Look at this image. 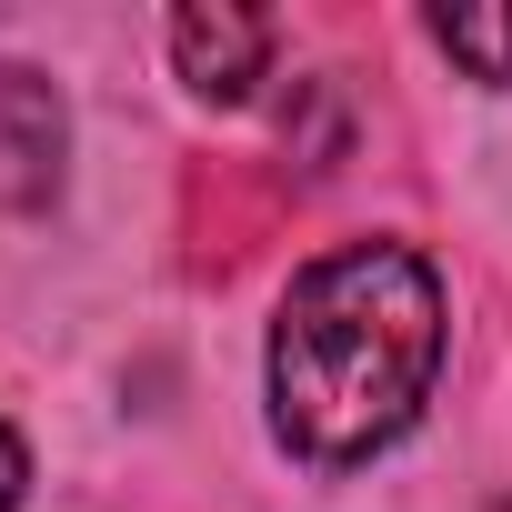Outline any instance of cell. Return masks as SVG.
Wrapping results in <instances>:
<instances>
[{
    "instance_id": "277c9868",
    "label": "cell",
    "mask_w": 512,
    "mask_h": 512,
    "mask_svg": "<svg viewBox=\"0 0 512 512\" xmlns=\"http://www.w3.org/2000/svg\"><path fill=\"white\" fill-rule=\"evenodd\" d=\"M432 41L472 81H512V0H502V11H432Z\"/></svg>"
},
{
    "instance_id": "6da1fadb",
    "label": "cell",
    "mask_w": 512,
    "mask_h": 512,
    "mask_svg": "<svg viewBox=\"0 0 512 512\" xmlns=\"http://www.w3.org/2000/svg\"><path fill=\"white\" fill-rule=\"evenodd\" d=\"M442 372V282L412 241H342L272 312V432L342 472L392 452Z\"/></svg>"
},
{
    "instance_id": "7a4b0ae2",
    "label": "cell",
    "mask_w": 512,
    "mask_h": 512,
    "mask_svg": "<svg viewBox=\"0 0 512 512\" xmlns=\"http://www.w3.org/2000/svg\"><path fill=\"white\" fill-rule=\"evenodd\" d=\"M61 151H71V121H61V91L21 61H0V211H31L51 201L61 181Z\"/></svg>"
},
{
    "instance_id": "5b68a950",
    "label": "cell",
    "mask_w": 512,
    "mask_h": 512,
    "mask_svg": "<svg viewBox=\"0 0 512 512\" xmlns=\"http://www.w3.org/2000/svg\"><path fill=\"white\" fill-rule=\"evenodd\" d=\"M21 482H31V452H21V432H11V422H0V512L21 502Z\"/></svg>"
},
{
    "instance_id": "3957f363",
    "label": "cell",
    "mask_w": 512,
    "mask_h": 512,
    "mask_svg": "<svg viewBox=\"0 0 512 512\" xmlns=\"http://www.w3.org/2000/svg\"><path fill=\"white\" fill-rule=\"evenodd\" d=\"M171 61L201 101H251V81L272 71V21L241 11V0H191L171 21Z\"/></svg>"
}]
</instances>
